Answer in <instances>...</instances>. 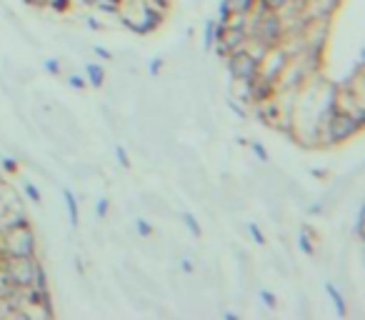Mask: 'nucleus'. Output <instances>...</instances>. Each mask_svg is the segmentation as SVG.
<instances>
[{
	"label": "nucleus",
	"instance_id": "obj_1",
	"mask_svg": "<svg viewBox=\"0 0 365 320\" xmlns=\"http://www.w3.org/2000/svg\"><path fill=\"white\" fill-rule=\"evenodd\" d=\"M35 251H38V240H35V233L30 225L0 233V260H8V258H35Z\"/></svg>",
	"mask_w": 365,
	"mask_h": 320
},
{
	"label": "nucleus",
	"instance_id": "obj_2",
	"mask_svg": "<svg viewBox=\"0 0 365 320\" xmlns=\"http://www.w3.org/2000/svg\"><path fill=\"white\" fill-rule=\"evenodd\" d=\"M360 130H363V126L355 120L353 113L335 111L331 118H328L323 130H320V140H323V146H340V143H345V140L355 138Z\"/></svg>",
	"mask_w": 365,
	"mask_h": 320
},
{
	"label": "nucleus",
	"instance_id": "obj_3",
	"mask_svg": "<svg viewBox=\"0 0 365 320\" xmlns=\"http://www.w3.org/2000/svg\"><path fill=\"white\" fill-rule=\"evenodd\" d=\"M283 33H285V28H283L278 10H265V13L255 15V25L253 30H248V38L265 45V48H278V45H283Z\"/></svg>",
	"mask_w": 365,
	"mask_h": 320
},
{
	"label": "nucleus",
	"instance_id": "obj_4",
	"mask_svg": "<svg viewBox=\"0 0 365 320\" xmlns=\"http://www.w3.org/2000/svg\"><path fill=\"white\" fill-rule=\"evenodd\" d=\"M33 273H35V258H8L0 278L10 283L13 288L23 290V288L33 286Z\"/></svg>",
	"mask_w": 365,
	"mask_h": 320
},
{
	"label": "nucleus",
	"instance_id": "obj_5",
	"mask_svg": "<svg viewBox=\"0 0 365 320\" xmlns=\"http://www.w3.org/2000/svg\"><path fill=\"white\" fill-rule=\"evenodd\" d=\"M228 73L233 76V80H245L253 83L261 76V60L253 58L248 50H238V53H228Z\"/></svg>",
	"mask_w": 365,
	"mask_h": 320
},
{
	"label": "nucleus",
	"instance_id": "obj_6",
	"mask_svg": "<svg viewBox=\"0 0 365 320\" xmlns=\"http://www.w3.org/2000/svg\"><path fill=\"white\" fill-rule=\"evenodd\" d=\"M163 21H166V13L160 8H155L153 3H143L140 5V25H143L148 35L155 33L163 25Z\"/></svg>",
	"mask_w": 365,
	"mask_h": 320
},
{
	"label": "nucleus",
	"instance_id": "obj_7",
	"mask_svg": "<svg viewBox=\"0 0 365 320\" xmlns=\"http://www.w3.org/2000/svg\"><path fill=\"white\" fill-rule=\"evenodd\" d=\"M221 43L228 48V53L245 50V45H248V28H233V25H228Z\"/></svg>",
	"mask_w": 365,
	"mask_h": 320
},
{
	"label": "nucleus",
	"instance_id": "obj_8",
	"mask_svg": "<svg viewBox=\"0 0 365 320\" xmlns=\"http://www.w3.org/2000/svg\"><path fill=\"white\" fill-rule=\"evenodd\" d=\"M276 93H278V80H270L265 76H258L253 80V105L276 98Z\"/></svg>",
	"mask_w": 365,
	"mask_h": 320
},
{
	"label": "nucleus",
	"instance_id": "obj_9",
	"mask_svg": "<svg viewBox=\"0 0 365 320\" xmlns=\"http://www.w3.org/2000/svg\"><path fill=\"white\" fill-rule=\"evenodd\" d=\"M30 225V218L23 213V210H15V213H5V216L0 218V233H8V230H15V228H25Z\"/></svg>",
	"mask_w": 365,
	"mask_h": 320
},
{
	"label": "nucleus",
	"instance_id": "obj_10",
	"mask_svg": "<svg viewBox=\"0 0 365 320\" xmlns=\"http://www.w3.org/2000/svg\"><path fill=\"white\" fill-rule=\"evenodd\" d=\"M63 201H65V208H68L70 228H78V225H80V205H78L76 193H73L70 188H65L63 190Z\"/></svg>",
	"mask_w": 365,
	"mask_h": 320
},
{
	"label": "nucleus",
	"instance_id": "obj_11",
	"mask_svg": "<svg viewBox=\"0 0 365 320\" xmlns=\"http://www.w3.org/2000/svg\"><path fill=\"white\" fill-rule=\"evenodd\" d=\"M325 293H328V298H331L333 308H335V315L338 318H345L348 315V306H345V295L338 290L335 283H325Z\"/></svg>",
	"mask_w": 365,
	"mask_h": 320
},
{
	"label": "nucleus",
	"instance_id": "obj_12",
	"mask_svg": "<svg viewBox=\"0 0 365 320\" xmlns=\"http://www.w3.org/2000/svg\"><path fill=\"white\" fill-rule=\"evenodd\" d=\"M85 80H88L90 88L100 91L105 85V68L100 63H88L85 65Z\"/></svg>",
	"mask_w": 365,
	"mask_h": 320
},
{
	"label": "nucleus",
	"instance_id": "obj_13",
	"mask_svg": "<svg viewBox=\"0 0 365 320\" xmlns=\"http://www.w3.org/2000/svg\"><path fill=\"white\" fill-rule=\"evenodd\" d=\"M238 103L243 105H253V83H245V80H235L233 85V95Z\"/></svg>",
	"mask_w": 365,
	"mask_h": 320
},
{
	"label": "nucleus",
	"instance_id": "obj_14",
	"mask_svg": "<svg viewBox=\"0 0 365 320\" xmlns=\"http://www.w3.org/2000/svg\"><path fill=\"white\" fill-rule=\"evenodd\" d=\"M33 288H38V290H41V293H50V290H48V275H45V268H43L41 260H35Z\"/></svg>",
	"mask_w": 365,
	"mask_h": 320
},
{
	"label": "nucleus",
	"instance_id": "obj_15",
	"mask_svg": "<svg viewBox=\"0 0 365 320\" xmlns=\"http://www.w3.org/2000/svg\"><path fill=\"white\" fill-rule=\"evenodd\" d=\"M213 43H215V18H208L206 25H203V50L210 53Z\"/></svg>",
	"mask_w": 365,
	"mask_h": 320
},
{
	"label": "nucleus",
	"instance_id": "obj_16",
	"mask_svg": "<svg viewBox=\"0 0 365 320\" xmlns=\"http://www.w3.org/2000/svg\"><path fill=\"white\" fill-rule=\"evenodd\" d=\"M298 248H300V253L308 258L316 255V243H313V238H310V230H300V236H298Z\"/></svg>",
	"mask_w": 365,
	"mask_h": 320
},
{
	"label": "nucleus",
	"instance_id": "obj_17",
	"mask_svg": "<svg viewBox=\"0 0 365 320\" xmlns=\"http://www.w3.org/2000/svg\"><path fill=\"white\" fill-rule=\"evenodd\" d=\"M180 220H183V225H186L188 230H190V236L193 238H203V225L198 223V218L193 216V213H183V216H180Z\"/></svg>",
	"mask_w": 365,
	"mask_h": 320
},
{
	"label": "nucleus",
	"instance_id": "obj_18",
	"mask_svg": "<svg viewBox=\"0 0 365 320\" xmlns=\"http://www.w3.org/2000/svg\"><path fill=\"white\" fill-rule=\"evenodd\" d=\"M23 193H25V198H28L33 205H41L43 203L41 190H38V185H35L33 181H23Z\"/></svg>",
	"mask_w": 365,
	"mask_h": 320
},
{
	"label": "nucleus",
	"instance_id": "obj_19",
	"mask_svg": "<svg viewBox=\"0 0 365 320\" xmlns=\"http://www.w3.org/2000/svg\"><path fill=\"white\" fill-rule=\"evenodd\" d=\"M120 25H123L125 30L135 33V35H148L143 25H140V21H135V18H131V15H120Z\"/></svg>",
	"mask_w": 365,
	"mask_h": 320
},
{
	"label": "nucleus",
	"instance_id": "obj_20",
	"mask_svg": "<svg viewBox=\"0 0 365 320\" xmlns=\"http://www.w3.org/2000/svg\"><path fill=\"white\" fill-rule=\"evenodd\" d=\"M255 3H258V0H230V8H233V13L250 15L253 13Z\"/></svg>",
	"mask_w": 365,
	"mask_h": 320
},
{
	"label": "nucleus",
	"instance_id": "obj_21",
	"mask_svg": "<svg viewBox=\"0 0 365 320\" xmlns=\"http://www.w3.org/2000/svg\"><path fill=\"white\" fill-rule=\"evenodd\" d=\"M248 148H250V150H253V155H255V158H258V160H261V163H268V160H270L268 148L263 146L261 140H248Z\"/></svg>",
	"mask_w": 365,
	"mask_h": 320
},
{
	"label": "nucleus",
	"instance_id": "obj_22",
	"mask_svg": "<svg viewBox=\"0 0 365 320\" xmlns=\"http://www.w3.org/2000/svg\"><path fill=\"white\" fill-rule=\"evenodd\" d=\"M245 228H248V233H250V238H253L255 245H265V243H268V240H265V233H263L261 225H258V223H253V220H250Z\"/></svg>",
	"mask_w": 365,
	"mask_h": 320
},
{
	"label": "nucleus",
	"instance_id": "obj_23",
	"mask_svg": "<svg viewBox=\"0 0 365 320\" xmlns=\"http://www.w3.org/2000/svg\"><path fill=\"white\" fill-rule=\"evenodd\" d=\"M363 225H365V208L358 205V213H355V225H353V236L363 240Z\"/></svg>",
	"mask_w": 365,
	"mask_h": 320
},
{
	"label": "nucleus",
	"instance_id": "obj_24",
	"mask_svg": "<svg viewBox=\"0 0 365 320\" xmlns=\"http://www.w3.org/2000/svg\"><path fill=\"white\" fill-rule=\"evenodd\" d=\"M45 3H48L50 10H53V13H58V15H65L70 10V5H73L70 0H45Z\"/></svg>",
	"mask_w": 365,
	"mask_h": 320
},
{
	"label": "nucleus",
	"instance_id": "obj_25",
	"mask_svg": "<svg viewBox=\"0 0 365 320\" xmlns=\"http://www.w3.org/2000/svg\"><path fill=\"white\" fill-rule=\"evenodd\" d=\"M0 168H3L5 173L15 175V173H18V168H21V163H18L13 155H5V158H0Z\"/></svg>",
	"mask_w": 365,
	"mask_h": 320
},
{
	"label": "nucleus",
	"instance_id": "obj_26",
	"mask_svg": "<svg viewBox=\"0 0 365 320\" xmlns=\"http://www.w3.org/2000/svg\"><path fill=\"white\" fill-rule=\"evenodd\" d=\"M135 233L140 238H151L153 236V225L145 220V218H135Z\"/></svg>",
	"mask_w": 365,
	"mask_h": 320
},
{
	"label": "nucleus",
	"instance_id": "obj_27",
	"mask_svg": "<svg viewBox=\"0 0 365 320\" xmlns=\"http://www.w3.org/2000/svg\"><path fill=\"white\" fill-rule=\"evenodd\" d=\"M98 10H103V13H111V15H120V8L123 5H115V3H111V0H98L96 5Z\"/></svg>",
	"mask_w": 365,
	"mask_h": 320
},
{
	"label": "nucleus",
	"instance_id": "obj_28",
	"mask_svg": "<svg viewBox=\"0 0 365 320\" xmlns=\"http://www.w3.org/2000/svg\"><path fill=\"white\" fill-rule=\"evenodd\" d=\"M261 300H263V306L268 308V310H276V308H278V298H276V293H273V290H265V288H263Z\"/></svg>",
	"mask_w": 365,
	"mask_h": 320
},
{
	"label": "nucleus",
	"instance_id": "obj_29",
	"mask_svg": "<svg viewBox=\"0 0 365 320\" xmlns=\"http://www.w3.org/2000/svg\"><path fill=\"white\" fill-rule=\"evenodd\" d=\"M65 83H68L73 91H85V88H88V80H85L83 76H76V73H70Z\"/></svg>",
	"mask_w": 365,
	"mask_h": 320
},
{
	"label": "nucleus",
	"instance_id": "obj_30",
	"mask_svg": "<svg viewBox=\"0 0 365 320\" xmlns=\"http://www.w3.org/2000/svg\"><path fill=\"white\" fill-rule=\"evenodd\" d=\"M108 210H111V201H108V198H98V203H96V218L98 220H105Z\"/></svg>",
	"mask_w": 365,
	"mask_h": 320
},
{
	"label": "nucleus",
	"instance_id": "obj_31",
	"mask_svg": "<svg viewBox=\"0 0 365 320\" xmlns=\"http://www.w3.org/2000/svg\"><path fill=\"white\" fill-rule=\"evenodd\" d=\"M163 68H166V58H153L151 65H148V73H151V78H158Z\"/></svg>",
	"mask_w": 365,
	"mask_h": 320
},
{
	"label": "nucleus",
	"instance_id": "obj_32",
	"mask_svg": "<svg viewBox=\"0 0 365 320\" xmlns=\"http://www.w3.org/2000/svg\"><path fill=\"white\" fill-rule=\"evenodd\" d=\"M113 150H115L118 165H120V168H131V158H128V153H125V148H123V146H115Z\"/></svg>",
	"mask_w": 365,
	"mask_h": 320
},
{
	"label": "nucleus",
	"instance_id": "obj_33",
	"mask_svg": "<svg viewBox=\"0 0 365 320\" xmlns=\"http://www.w3.org/2000/svg\"><path fill=\"white\" fill-rule=\"evenodd\" d=\"M43 68L48 70L50 76H60V60H58V58H48V60H43Z\"/></svg>",
	"mask_w": 365,
	"mask_h": 320
},
{
	"label": "nucleus",
	"instance_id": "obj_34",
	"mask_svg": "<svg viewBox=\"0 0 365 320\" xmlns=\"http://www.w3.org/2000/svg\"><path fill=\"white\" fill-rule=\"evenodd\" d=\"M228 108H230V111H233L235 115H238V118H248V111H243L235 98H228Z\"/></svg>",
	"mask_w": 365,
	"mask_h": 320
},
{
	"label": "nucleus",
	"instance_id": "obj_35",
	"mask_svg": "<svg viewBox=\"0 0 365 320\" xmlns=\"http://www.w3.org/2000/svg\"><path fill=\"white\" fill-rule=\"evenodd\" d=\"M93 53L98 58H103V60H113V53L108 48H103V45H93Z\"/></svg>",
	"mask_w": 365,
	"mask_h": 320
},
{
	"label": "nucleus",
	"instance_id": "obj_36",
	"mask_svg": "<svg viewBox=\"0 0 365 320\" xmlns=\"http://www.w3.org/2000/svg\"><path fill=\"white\" fill-rule=\"evenodd\" d=\"M265 5L270 8V10H280V8H285L290 3V0H263Z\"/></svg>",
	"mask_w": 365,
	"mask_h": 320
},
{
	"label": "nucleus",
	"instance_id": "obj_37",
	"mask_svg": "<svg viewBox=\"0 0 365 320\" xmlns=\"http://www.w3.org/2000/svg\"><path fill=\"white\" fill-rule=\"evenodd\" d=\"M180 271H183V273H193L195 271L193 260H190V258H180Z\"/></svg>",
	"mask_w": 365,
	"mask_h": 320
},
{
	"label": "nucleus",
	"instance_id": "obj_38",
	"mask_svg": "<svg viewBox=\"0 0 365 320\" xmlns=\"http://www.w3.org/2000/svg\"><path fill=\"white\" fill-rule=\"evenodd\" d=\"M85 25H88L90 30H103V25L98 23V18H96V15H88V18H85Z\"/></svg>",
	"mask_w": 365,
	"mask_h": 320
},
{
	"label": "nucleus",
	"instance_id": "obj_39",
	"mask_svg": "<svg viewBox=\"0 0 365 320\" xmlns=\"http://www.w3.org/2000/svg\"><path fill=\"white\" fill-rule=\"evenodd\" d=\"M76 271H78V275H85V268H83V260H80V258H76Z\"/></svg>",
	"mask_w": 365,
	"mask_h": 320
},
{
	"label": "nucleus",
	"instance_id": "obj_40",
	"mask_svg": "<svg viewBox=\"0 0 365 320\" xmlns=\"http://www.w3.org/2000/svg\"><path fill=\"white\" fill-rule=\"evenodd\" d=\"M223 318H225V320H238V318H241V315L233 313V310H225V313H223Z\"/></svg>",
	"mask_w": 365,
	"mask_h": 320
},
{
	"label": "nucleus",
	"instance_id": "obj_41",
	"mask_svg": "<svg viewBox=\"0 0 365 320\" xmlns=\"http://www.w3.org/2000/svg\"><path fill=\"white\" fill-rule=\"evenodd\" d=\"M310 173L316 175V178H325V175H328V173H325V170H318V168H313V170H310Z\"/></svg>",
	"mask_w": 365,
	"mask_h": 320
},
{
	"label": "nucleus",
	"instance_id": "obj_42",
	"mask_svg": "<svg viewBox=\"0 0 365 320\" xmlns=\"http://www.w3.org/2000/svg\"><path fill=\"white\" fill-rule=\"evenodd\" d=\"M320 210H323V205L318 203V205H310V210H308V213H320Z\"/></svg>",
	"mask_w": 365,
	"mask_h": 320
},
{
	"label": "nucleus",
	"instance_id": "obj_43",
	"mask_svg": "<svg viewBox=\"0 0 365 320\" xmlns=\"http://www.w3.org/2000/svg\"><path fill=\"white\" fill-rule=\"evenodd\" d=\"M80 3H83V5H96L98 0H80Z\"/></svg>",
	"mask_w": 365,
	"mask_h": 320
}]
</instances>
